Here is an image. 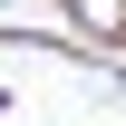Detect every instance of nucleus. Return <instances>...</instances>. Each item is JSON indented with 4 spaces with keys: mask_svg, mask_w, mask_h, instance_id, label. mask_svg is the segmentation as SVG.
Returning a JSON list of instances; mask_svg holds the SVG:
<instances>
[{
    "mask_svg": "<svg viewBox=\"0 0 126 126\" xmlns=\"http://www.w3.org/2000/svg\"><path fill=\"white\" fill-rule=\"evenodd\" d=\"M68 19H78L87 39H126V0H58Z\"/></svg>",
    "mask_w": 126,
    "mask_h": 126,
    "instance_id": "nucleus-1",
    "label": "nucleus"
}]
</instances>
